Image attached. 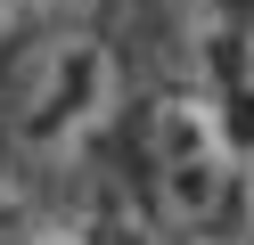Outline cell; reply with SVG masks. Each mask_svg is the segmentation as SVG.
<instances>
[{
  "mask_svg": "<svg viewBox=\"0 0 254 245\" xmlns=\"http://www.w3.org/2000/svg\"><path fill=\"white\" fill-rule=\"evenodd\" d=\"M123 106V65L99 33H50L17 65L8 90V131L25 155H82Z\"/></svg>",
  "mask_w": 254,
  "mask_h": 245,
  "instance_id": "1",
  "label": "cell"
},
{
  "mask_svg": "<svg viewBox=\"0 0 254 245\" xmlns=\"http://www.w3.org/2000/svg\"><path fill=\"white\" fill-rule=\"evenodd\" d=\"M0 25H8V0H0Z\"/></svg>",
  "mask_w": 254,
  "mask_h": 245,
  "instance_id": "6",
  "label": "cell"
},
{
  "mask_svg": "<svg viewBox=\"0 0 254 245\" xmlns=\"http://www.w3.org/2000/svg\"><path fill=\"white\" fill-rule=\"evenodd\" d=\"M238 221H246V245H254V147L238 155Z\"/></svg>",
  "mask_w": 254,
  "mask_h": 245,
  "instance_id": "4",
  "label": "cell"
},
{
  "mask_svg": "<svg viewBox=\"0 0 254 245\" xmlns=\"http://www.w3.org/2000/svg\"><path fill=\"white\" fill-rule=\"evenodd\" d=\"M148 188L164 229H213L238 196V147L205 90H164L148 106Z\"/></svg>",
  "mask_w": 254,
  "mask_h": 245,
  "instance_id": "2",
  "label": "cell"
},
{
  "mask_svg": "<svg viewBox=\"0 0 254 245\" xmlns=\"http://www.w3.org/2000/svg\"><path fill=\"white\" fill-rule=\"evenodd\" d=\"M246 74H254V25H246Z\"/></svg>",
  "mask_w": 254,
  "mask_h": 245,
  "instance_id": "5",
  "label": "cell"
},
{
  "mask_svg": "<svg viewBox=\"0 0 254 245\" xmlns=\"http://www.w3.org/2000/svg\"><path fill=\"white\" fill-rule=\"evenodd\" d=\"M0 245H90L74 221H25V229H8Z\"/></svg>",
  "mask_w": 254,
  "mask_h": 245,
  "instance_id": "3",
  "label": "cell"
}]
</instances>
